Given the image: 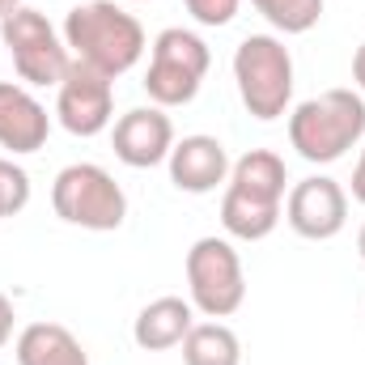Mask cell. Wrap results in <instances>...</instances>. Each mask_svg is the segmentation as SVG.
I'll return each instance as SVG.
<instances>
[{"label": "cell", "instance_id": "9c48e42d", "mask_svg": "<svg viewBox=\"0 0 365 365\" xmlns=\"http://www.w3.org/2000/svg\"><path fill=\"white\" fill-rule=\"evenodd\" d=\"M56 90H60L56 93V119L64 132L90 140V136H102L110 128V119H115V81L110 77L73 60Z\"/></svg>", "mask_w": 365, "mask_h": 365}, {"label": "cell", "instance_id": "e0dca14e", "mask_svg": "<svg viewBox=\"0 0 365 365\" xmlns=\"http://www.w3.org/2000/svg\"><path fill=\"white\" fill-rule=\"evenodd\" d=\"M251 4L280 34H310L323 17V0H251Z\"/></svg>", "mask_w": 365, "mask_h": 365}, {"label": "cell", "instance_id": "30bf717a", "mask_svg": "<svg viewBox=\"0 0 365 365\" xmlns=\"http://www.w3.org/2000/svg\"><path fill=\"white\" fill-rule=\"evenodd\" d=\"M284 221L297 238L331 242L349 225V191L327 175H310V179L293 182L284 195Z\"/></svg>", "mask_w": 365, "mask_h": 365}, {"label": "cell", "instance_id": "2e32d148", "mask_svg": "<svg viewBox=\"0 0 365 365\" xmlns=\"http://www.w3.org/2000/svg\"><path fill=\"white\" fill-rule=\"evenodd\" d=\"M182 365H242V340L221 319L195 323L182 340Z\"/></svg>", "mask_w": 365, "mask_h": 365}, {"label": "cell", "instance_id": "d6986e66", "mask_svg": "<svg viewBox=\"0 0 365 365\" xmlns=\"http://www.w3.org/2000/svg\"><path fill=\"white\" fill-rule=\"evenodd\" d=\"M182 4H187V13H191L200 26L217 30V26H230V21L238 17V4H242V0H182Z\"/></svg>", "mask_w": 365, "mask_h": 365}, {"label": "cell", "instance_id": "603a6c76", "mask_svg": "<svg viewBox=\"0 0 365 365\" xmlns=\"http://www.w3.org/2000/svg\"><path fill=\"white\" fill-rule=\"evenodd\" d=\"M17 4H21V0H0V21H4V17H9V13L17 9Z\"/></svg>", "mask_w": 365, "mask_h": 365}, {"label": "cell", "instance_id": "7a4b0ae2", "mask_svg": "<svg viewBox=\"0 0 365 365\" xmlns=\"http://www.w3.org/2000/svg\"><path fill=\"white\" fill-rule=\"evenodd\" d=\"M64 47L73 60L115 81L140 64L149 43H145V26L128 9H119L115 0H86L73 4L64 17Z\"/></svg>", "mask_w": 365, "mask_h": 365}, {"label": "cell", "instance_id": "44dd1931", "mask_svg": "<svg viewBox=\"0 0 365 365\" xmlns=\"http://www.w3.org/2000/svg\"><path fill=\"white\" fill-rule=\"evenodd\" d=\"M353 200L365 204V149H361V158H357V170H353Z\"/></svg>", "mask_w": 365, "mask_h": 365}, {"label": "cell", "instance_id": "7402d4cb", "mask_svg": "<svg viewBox=\"0 0 365 365\" xmlns=\"http://www.w3.org/2000/svg\"><path fill=\"white\" fill-rule=\"evenodd\" d=\"M353 81H357V90L365 93V43L357 47V56H353Z\"/></svg>", "mask_w": 365, "mask_h": 365}, {"label": "cell", "instance_id": "ba28073f", "mask_svg": "<svg viewBox=\"0 0 365 365\" xmlns=\"http://www.w3.org/2000/svg\"><path fill=\"white\" fill-rule=\"evenodd\" d=\"M0 43L9 47L13 68L26 86H60L68 64H73L64 34H56V26L30 4H17L0 21Z\"/></svg>", "mask_w": 365, "mask_h": 365}, {"label": "cell", "instance_id": "ffe728a7", "mask_svg": "<svg viewBox=\"0 0 365 365\" xmlns=\"http://www.w3.org/2000/svg\"><path fill=\"white\" fill-rule=\"evenodd\" d=\"M13 323H17V310H13V302L0 293V349L13 340Z\"/></svg>", "mask_w": 365, "mask_h": 365}, {"label": "cell", "instance_id": "52a82bcc", "mask_svg": "<svg viewBox=\"0 0 365 365\" xmlns=\"http://www.w3.org/2000/svg\"><path fill=\"white\" fill-rule=\"evenodd\" d=\"M208 64H212V51L208 43L195 34V30H182L170 26L153 38V56H149V73H145V93L153 106H187L204 77H208Z\"/></svg>", "mask_w": 365, "mask_h": 365}, {"label": "cell", "instance_id": "8992f818", "mask_svg": "<svg viewBox=\"0 0 365 365\" xmlns=\"http://www.w3.org/2000/svg\"><path fill=\"white\" fill-rule=\"evenodd\" d=\"M187 302L204 319H230L247 302V272L230 238H195L187 251Z\"/></svg>", "mask_w": 365, "mask_h": 365}, {"label": "cell", "instance_id": "7c38bea8", "mask_svg": "<svg viewBox=\"0 0 365 365\" xmlns=\"http://www.w3.org/2000/svg\"><path fill=\"white\" fill-rule=\"evenodd\" d=\"M166 166H170V182L179 191H187V195H208L221 182H230V166L234 162H230V153H225V145L217 136L195 132V136L175 140Z\"/></svg>", "mask_w": 365, "mask_h": 365}, {"label": "cell", "instance_id": "ac0fdd59", "mask_svg": "<svg viewBox=\"0 0 365 365\" xmlns=\"http://www.w3.org/2000/svg\"><path fill=\"white\" fill-rule=\"evenodd\" d=\"M26 204H30V175L13 158H0V221L17 217Z\"/></svg>", "mask_w": 365, "mask_h": 365}, {"label": "cell", "instance_id": "277c9868", "mask_svg": "<svg viewBox=\"0 0 365 365\" xmlns=\"http://www.w3.org/2000/svg\"><path fill=\"white\" fill-rule=\"evenodd\" d=\"M234 81L242 106L259 119L272 123L280 115H289L293 102V56L284 47V38L276 34H247L234 51Z\"/></svg>", "mask_w": 365, "mask_h": 365}, {"label": "cell", "instance_id": "6da1fadb", "mask_svg": "<svg viewBox=\"0 0 365 365\" xmlns=\"http://www.w3.org/2000/svg\"><path fill=\"white\" fill-rule=\"evenodd\" d=\"M289 170L272 149H251L230 166V182L221 195V225L238 242H264L280 225Z\"/></svg>", "mask_w": 365, "mask_h": 365}, {"label": "cell", "instance_id": "3957f363", "mask_svg": "<svg viewBox=\"0 0 365 365\" xmlns=\"http://www.w3.org/2000/svg\"><path fill=\"white\" fill-rule=\"evenodd\" d=\"M365 140V98L353 90H327L289 110V145L310 166H331Z\"/></svg>", "mask_w": 365, "mask_h": 365}, {"label": "cell", "instance_id": "5b68a950", "mask_svg": "<svg viewBox=\"0 0 365 365\" xmlns=\"http://www.w3.org/2000/svg\"><path fill=\"white\" fill-rule=\"evenodd\" d=\"M51 208L64 225L110 234L128 221V195L115 175L98 162H73L51 182Z\"/></svg>", "mask_w": 365, "mask_h": 365}, {"label": "cell", "instance_id": "5bb4252c", "mask_svg": "<svg viewBox=\"0 0 365 365\" xmlns=\"http://www.w3.org/2000/svg\"><path fill=\"white\" fill-rule=\"evenodd\" d=\"M191 327H195V306L170 293V297L149 302V306L136 314L132 340H136V349H145V353H166V349H179Z\"/></svg>", "mask_w": 365, "mask_h": 365}, {"label": "cell", "instance_id": "cb8c5ba5", "mask_svg": "<svg viewBox=\"0 0 365 365\" xmlns=\"http://www.w3.org/2000/svg\"><path fill=\"white\" fill-rule=\"evenodd\" d=\"M357 251H361V259H365V225H361V234H357Z\"/></svg>", "mask_w": 365, "mask_h": 365}, {"label": "cell", "instance_id": "9a60e30c", "mask_svg": "<svg viewBox=\"0 0 365 365\" xmlns=\"http://www.w3.org/2000/svg\"><path fill=\"white\" fill-rule=\"evenodd\" d=\"M17 365H90V353L64 323H30L17 336Z\"/></svg>", "mask_w": 365, "mask_h": 365}, {"label": "cell", "instance_id": "4fadbf2b", "mask_svg": "<svg viewBox=\"0 0 365 365\" xmlns=\"http://www.w3.org/2000/svg\"><path fill=\"white\" fill-rule=\"evenodd\" d=\"M51 136L47 106L17 81H0V149L9 153H38Z\"/></svg>", "mask_w": 365, "mask_h": 365}, {"label": "cell", "instance_id": "8fae6325", "mask_svg": "<svg viewBox=\"0 0 365 365\" xmlns=\"http://www.w3.org/2000/svg\"><path fill=\"white\" fill-rule=\"evenodd\" d=\"M115 158L132 170H153L170 158L175 149V123L162 106H136L115 119Z\"/></svg>", "mask_w": 365, "mask_h": 365}]
</instances>
